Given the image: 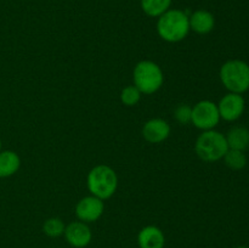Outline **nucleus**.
Masks as SVG:
<instances>
[{
  "mask_svg": "<svg viewBox=\"0 0 249 248\" xmlns=\"http://www.w3.org/2000/svg\"><path fill=\"white\" fill-rule=\"evenodd\" d=\"M134 85L143 95L157 92L164 82V74L160 66L150 60H142L136 63L133 73Z\"/></svg>",
  "mask_w": 249,
  "mask_h": 248,
  "instance_id": "4",
  "label": "nucleus"
},
{
  "mask_svg": "<svg viewBox=\"0 0 249 248\" xmlns=\"http://www.w3.org/2000/svg\"><path fill=\"white\" fill-rule=\"evenodd\" d=\"M170 125L162 118H152L142 126V136L147 142L160 143L170 135Z\"/></svg>",
  "mask_w": 249,
  "mask_h": 248,
  "instance_id": "10",
  "label": "nucleus"
},
{
  "mask_svg": "<svg viewBox=\"0 0 249 248\" xmlns=\"http://www.w3.org/2000/svg\"><path fill=\"white\" fill-rule=\"evenodd\" d=\"M190 31H194L195 33L204 34L211 33L215 26V18L213 15L207 10H197L191 16H189Z\"/></svg>",
  "mask_w": 249,
  "mask_h": 248,
  "instance_id": "12",
  "label": "nucleus"
},
{
  "mask_svg": "<svg viewBox=\"0 0 249 248\" xmlns=\"http://www.w3.org/2000/svg\"><path fill=\"white\" fill-rule=\"evenodd\" d=\"M190 32L189 16L181 10H168L158 17L157 33L168 43L184 40Z\"/></svg>",
  "mask_w": 249,
  "mask_h": 248,
  "instance_id": "1",
  "label": "nucleus"
},
{
  "mask_svg": "<svg viewBox=\"0 0 249 248\" xmlns=\"http://www.w3.org/2000/svg\"><path fill=\"white\" fill-rule=\"evenodd\" d=\"M220 80L229 92L241 94L249 89V65L242 60H229L221 66Z\"/></svg>",
  "mask_w": 249,
  "mask_h": 248,
  "instance_id": "5",
  "label": "nucleus"
},
{
  "mask_svg": "<svg viewBox=\"0 0 249 248\" xmlns=\"http://www.w3.org/2000/svg\"><path fill=\"white\" fill-rule=\"evenodd\" d=\"M105 212V203L101 198L92 195L83 197L75 206V215L83 223H95L102 216Z\"/></svg>",
  "mask_w": 249,
  "mask_h": 248,
  "instance_id": "8",
  "label": "nucleus"
},
{
  "mask_svg": "<svg viewBox=\"0 0 249 248\" xmlns=\"http://www.w3.org/2000/svg\"><path fill=\"white\" fill-rule=\"evenodd\" d=\"M139 248H164V232L158 226L147 225L138 233Z\"/></svg>",
  "mask_w": 249,
  "mask_h": 248,
  "instance_id": "11",
  "label": "nucleus"
},
{
  "mask_svg": "<svg viewBox=\"0 0 249 248\" xmlns=\"http://www.w3.org/2000/svg\"><path fill=\"white\" fill-rule=\"evenodd\" d=\"M65 229H66V225L65 223H63L62 219L56 218V216L46 219L43 224V232L51 238H56V237H60V236H63Z\"/></svg>",
  "mask_w": 249,
  "mask_h": 248,
  "instance_id": "17",
  "label": "nucleus"
},
{
  "mask_svg": "<svg viewBox=\"0 0 249 248\" xmlns=\"http://www.w3.org/2000/svg\"><path fill=\"white\" fill-rule=\"evenodd\" d=\"M191 114H192V107L187 104H181L174 109V117L177 119L178 123L186 125V124L191 123Z\"/></svg>",
  "mask_w": 249,
  "mask_h": 248,
  "instance_id": "19",
  "label": "nucleus"
},
{
  "mask_svg": "<svg viewBox=\"0 0 249 248\" xmlns=\"http://www.w3.org/2000/svg\"><path fill=\"white\" fill-rule=\"evenodd\" d=\"M236 248H248V247H246V246H238V247H236Z\"/></svg>",
  "mask_w": 249,
  "mask_h": 248,
  "instance_id": "20",
  "label": "nucleus"
},
{
  "mask_svg": "<svg viewBox=\"0 0 249 248\" xmlns=\"http://www.w3.org/2000/svg\"><path fill=\"white\" fill-rule=\"evenodd\" d=\"M0 151H1V140H0Z\"/></svg>",
  "mask_w": 249,
  "mask_h": 248,
  "instance_id": "21",
  "label": "nucleus"
},
{
  "mask_svg": "<svg viewBox=\"0 0 249 248\" xmlns=\"http://www.w3.org/2000/svg\"><path fill=\"white\" fill-rule=\"evenodd\" d=\"M21 167V158L15 151H0V179L12 177Z\"/></svg>",
  "mask_w": 249,
  "mask_h": 248,
  "instance_id": "13",
  "label": "nucleus"
},
{
  "mask_svg": "<svg viewBox=\"0 0 249 248\" xmlns=\"http://www.w3.org/2000/svg\"><path fill=\"white\" fill-rule=\"evenodd\" d=\"M66 241L73 248H85L90 245L92 240L91 229L87 223L83 221H72L66 225L65 232H63Z\"/></svg>",
  "mask_w": 249,
  "mask_h": 248,
  "instance_id": "9",
  "label": "nucleus"
},
{
  "mask_svg": "<svg viewBox=\"0 0 249 248\" xmlns=\"http://www.w3.org/2000/svg\"><path fill=\"white\" fill-rule=\"evenodd\" d=\"M218 105L220 118L226 122H235L243 114L246 108L245 97L241 94L228 92L220 99Z\"/></svg>",
  "mask_w": 249,
  "mask_h": 248,
  "instance_id": "7",
  "label": "nucleus"
},
{
  "mask_svg": "<svg viewBox=\"0 0 249 248\" xmlns=\"http://www.w3.org/2000/svg\"><path fill=\"white\" fill-rule=\"evenodd\" d=\"M228 150L229 145L226 136L215 129L203 131L195 143V151L198 158L207 163L223 159Z\"/></svg>",
  "mask_w": 249,
  "mask_h": 248,
  "instance_id": "3",
  "label": "nucleus"
},
{
  "mask_svg": "<svg viewBox=\"0 0 249 248\" xmlns=\"http://www.w3.org/2000/svg\"><path fill=\"white\" fill-rule=\"evenodd\" d=\"M218 105L211 100H202L192 107L191 123L201 130H212L215 129L220 122Z\"/></svg>",
  "mask_w": 249,
  "mask_h": 248,
  "instance_id": "6",
  "label": "nucleus"
},
{
  "mask_svg": "<svg viewBox=\"0 0 249 248\" xmlns=\"http://www.w3.org/2000/svg\"><path fill=\"white\" fill-rule=\"evenodd\" d=\"M223 159L225 164L233 170H241L247 165V157L245 155V151L229 148Z\"/></svg>",
  "mask_w": 249,
  "mask_h": 248,
  "instance_id": "16",
  "label": "nucleus"
},
{
  "mask_svg": "<svg viewBox=\"0 0 249 248\" xmlns=\"http://www.w3.org/2000/svg\"><path fill=\"white\" fill-rule=\"evenodd\" d=\"M87 185L92 196L105 201L116 194L118 187V177L108 165H95L88 174Z\"/></svg>",
  "mask_w": 249,
  "mask_h": 248,
  "instance_id": "2",
  "label": "nucleus"
},
{
  "mask_svg": "<svg viewBox=\"0 0 249 248\" xmlns=\"http://www.w3.org/2000/svg\"><path fill=\"white\" fill-rule=\"evenodd\" d=\"M229 148L238 151H245L249 147V129L246 126H233L226 134Z\"/></svg>",
  "mask_w": 249,
  "mask_h": 248,
  "instance_id": "14",
  "label": "nucleus"
},
{
  "mask_svg": "<svg viewBox=\"0 0 249 248\" xmlns=\"http://www.w3.org/2000/svg\"><path fill=\"white\" fill-rule=\"evenodd\" d=\"M172 0H141V7L143 12L150 17H160L168 11Z\"/></svg>",
  "mask_w": 249,
  "mask_h": 248,
  "instance_id": "15",
  "label": "nucleus"
},
{
  "mask_svg": "<svg viewBox=\"0 0 249 248\" xmlns=\"http://www.w3.org/2000/svg\"><path fill=\"white\" fill-rule=\"evenodd\" d=\"M141 91L135 87V85H128L124 88L121 92V101L125 106L131 107L135 106L141 100Z\"/></svg>",
  "mask_w": 249,
  "mask_h": 248,
  "instance_id": "18",
  "label": "nucleus"
}]
</instances>
